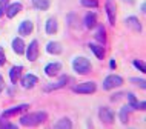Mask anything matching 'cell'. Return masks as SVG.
Instances as JSON below:
<instances>
[{"mask_svg":"<svg viewBox=\"0 0 146 129\" xmlns=\"http://www.w3.org/2000/svg\"><path fill=\"white\" fill-rule=\"evenodd\" d=\"M46 120V112H34L29 115H23L20 118V124L23 126H38Z\"/></svg>","mask_w":146,"mask_h":129,"instance_id":"obj_1","label":"cell"},{"mask_svg":"<svg viewBox=\"0 0 146 129\" xmlns=\"http://www.w3.org/2000/svg\"><path fill=\"white\" fill-rule=\"evenodd\" d=\"M72 68H74L76 72L85 75V74L91 72V62L88 60V58H85V57H76L72 60Z\"/></svg>","mask_w":146,"mask_h":129,"instance_id":"obj_2","label":"cell"},{"mask_svg":"<svg viewBox=\"0 0 146 129\" xmlns=\"http://www.w3.org/2000/svg\"><path fill=\"white\" fill-rule=\"evenodd\" d=\"M123 85V79L118 75H108L103 81V88L106 91H109V89H114V88H118V86Z\"/></svg>","mask_w":146,"mask_h":129,"instance_id":"obj_3","label":"cell"},{"mask_svg":"<svg viewBox=\"0 0 146 129\" xmlns=\"http://www.w3.org/2000/svg\"><path fill=\"white\" fill-rule=\"evenodd\" d=\"M74 92H77V94H92V92H96V83H92V81L80 83V85L74 86Z\"/></svg>","mask_w":146,"mask_h":129,"instance_id":"obj_4","label":"cell"},{"mask_svg":"<svg viewBox=\"0 0 146 129\" xmlns=\"http://www.w3.org/2000/svg\"><path fill=\"white\" fill-rule=\"evenodd\" d=\"M37 57H38V43L37 40H33L29 43V46L26 48V58L29 62H34L37 60Z\"/></svg>","mask_w":146,"mask_h":129,"instance_id":"obj_5","label":"cell"},{"mask_svg":"<svg viewBox=\"0 0 146 129\" xmlns=\"http://www.w3.org/2000/svg\"><path fill=\"white\" fill-rule=\"evenodd\" d=\"M105 8H106V14H108V20L111 25L115 23V2L114 0H106L105 3Z\"/></svg>","mask_w":146,"mask_h":129,"instance_id":"obj_6","label":"cell"},{"mask_svg":"<svg viewBox=\"0 0 146 129\" xmlns=\"http://www.w3.org/2000/svg\"><path fill=\"white\" fill-rule=\"evenodd\" d=\"M98 115H100V120L106 124L114 122V112L109 108H100L98 109Z\"/></svg>","mask_w":146,"mask_h":129,"instance_id":"obj_7","label":"cell"},{"mask_svg":"<svg viewBox=\"0 0 146 129\" xmlns=\"http://www.w3.org/2000/svg\"><path fill=\"white\" fill-rule=\"evenodd\" d=\"M66 83H68V77L66 75H63V77H60L56 83H49V85H46L45 86V92H49V91H54V89H60V88H63Z\"/></svg>","mask_w":146,"mask_h":129,"instance_id":"obj_8","label":"cell"},{"mask_svg":"<svg viewBox=\"0 0 146 129\" xmlns=\"http://www.w3.org/2000/svg\"><path fill=\"white\" fill-rule=\"evenodd\" d=\"M37 81H38V79L35 75H33V74H26V75L22 79V86L25 89H31V88H34V86L37 85Z\"/></svg>","mask_w":146,"mask_h":129,"instance_id":"obj_9","label":"cell"},{"mask_svg":"<svg viewBox=\"0 0 146 129\" xmlns=\"http://www.w3.org/2000/svg\"><path fill=\"white\" fill-rule=\"evenodd\" d=\"M60 69H62V63H58V62H54V63L46 65L45 74H46V75H49V77H54V75H57V74L60 72Z\"/></svg>","mask_w":146,"mask_h":129,"instance_id":"obj_10","label":"cell"},{"mask_svg":"<svg viewBox=\"0 0 146 129\" xmlns=\"http://www.w3.org/2000/svg\"><path fill=\"white\" fill-rule=\"evenodd\" d=\"M33 22L31 20H25L20 23V26H19V34L20 36H29L31 32H33Z\"/></svg>","mask_w":146,"mask_h":129,"instance_id":"obj_11","label":"cell"},{"mask_svg":"<svg viewBox=\"0 0 146 129\" xmlns=\"http://www.w3.org/2000/svg\"><path fill=\"white\" fill-rule=\"evenodd\" d=\"M22 11V3H19V2H15V3H13V5H8V8H6V15L9 19H13V17H15L19 13Z\"/></svg>","mask_w":146,"mask_h":129,"instance_id":"obj_12","label":"cell"},{"mask_svg":"<svg viewBox=\"0 0 146 129\" xmlns=\"http://www.w3.org/2000/svg\"><path fill=\"white\" fill-rule=\"evenodd\" d=\"M29 105H20V106H15V108H11V109H6L3 112V117H11V115H15V114H20V112L26 111Z\"/></svg>","mask_w":146,"mask_h":129,"instance_id":"obj_13","label":"cell"},{"mask_svg":"<svg viewBox=\"0 0 146 129\" xmlns=\"http://www.w3.org/2000/svg\"><path fill=\"white\" fill-rule=\"evenodd\" d=\"M22 71H23L22 66H13V68H11V71H9V79H11V81H13V83H15V81L20 79Z\"/></svg>","mask_w":146,"mask_h":129,"instance_id":"obj_14","label":"cell"},{"mask_svg":"<svg viewBox=\"0 0 146 129\" xmlns=\"http://www.w3.org/2000/svg\"><path fill=\"white\" fill-rule=\"evenodd\" d=\"M126 23V26H129L132 31H140L141 29V25H140V22L137 20V17H128L125 20Z\"/></svg>","mask_w":146,"mask_h":129,"instance_id":"obj_15","label":"cell"},{"mask_svg":"<svg viewBox=\"0 0 146 129\" xmlns=\"http://www.w3.org/2000/svg\"><path fill=\"white\" fill-rule=\"evenodd\" d=\"M96 23H97V15L94 14V13H89V14L85 15V26L88 29L94 28V26H96Z\"/></svg>","mask_w":146,"mask_h":129,"instance_id":"obj_16","label":"cell"},{"mask_svg":"<svg viewBox=\"0 0 146 129\" xmlns=\"http://www.w3.org/2000/svg\"><path fill=\"white\" fill-rule=\"evenodd\" d=\"M46 51L49 54H60L62 52V45L58 42H49L46 45Z\"/></svg>","mask_w":146,"mask_h":129,"instance_id":"obj_17","label":"cell"},{"mask_svg":"<svg viewBox=\"0 0 146 129\" xmlns=\"http://www.w3.org/2000/svg\"><path fill=\"white\" fill-rule=\"evenodd\" d=\"M13 49L17 54H23V52H25V43H23V40L20 37H17V38H14V40H13Z\"/></svg>","mask_w":146,"mask_h":129,"instance_id":"obj_18","label":"cell"},{"mask_svg":"<svg viewBox=\"0 0 146 129\" xmlns=\"http://www.w3.org/2000/svg\"><path fill=\"white\" fill-rule=\"evenodd\" d=\"M46 32L48 34H56L57 32V20L54 17L48 19V22H46Z\"/></svg>","mask_w":146,"mask_h":129,"instance_id":"obj_19","label":"cell"},{"mask_svg":"<svg viewBox=\"0 0 146 129\" xmlns=\"http://www.w3.org/2000/svg\"><path fill=\"white\" fill-rule=\"evenodd\" d=\"M89 48H91V51L94 52V56H96L97 58H103L105 57V49L102 48V46H98V45H94V43H91L89 45Z\"/></svg>","mask_w":146,"mask_h":129,"instance_id":"obj_20","label":"cell"},{"mask_svg":"<svg viewBox=\"0 0 146 129\" xmlns=\"http://www.w3.org/2000/svg\"><path fill=\"white\" fill-rule=\"evenodd\" d=\"M33 5L40 11H46L49 8V0H33Z\"/></svg>","mask_w":146,"mask_h":129,"instance_id":"obj_21","label":"cell"},{"mask_svg":"<svg viewBox=\"0 0 146 129\" xmlns=\"http://www.w3.org/2000/svg\"><path fill=\"white\" fill-rule=\"evenodd\" d=\"M72 128V123L69 122V118H60L56 123V129H71Z\"/></svg>","mask_w":146,"mask_h":129,"instance_id":"obj_22","label":"cell"},{"mask_svg":"<svg viewBox=\"0 0 146 129\" xmlns=\"http://www.w3.org/2000/svg\"><path fill=\"white\" fill-rule=\"evenodd\" d=\"M129 111H132V108L129 106V105H128V106H125V108H121V109H120V120H121L123 123L128 122V114H129Z\"/></svg>","mask_w":146,"mask_h":129,"instance_id":"obj_23","label":"cell"},{"mask_svg":"<svg viewBox=\"0 0 146 129\" xmlns=\"http://www.w3.org/2000/svg\"><path fill=\"white\" fill-rule=\"evenodd\" d=\"M96 38H97V40L98 42H100V43H105V40H106V37H105V28H103V26H98V28H97V32H96Z\"/></svg>","mask_w":146,"mask_h":129,"instance_id":"obj_24","label":"cell"},{"mask_svg":"<svg viewBox=\"0 0 146 129\" xmlns=\"http://www.w3.org/2000/svg\"><path fill=\"white\" fill-rule=\"evenodd\" d=\"M128 100H129V106L132 109H140V103L137 101L135 97H134V94H128Z\"/></svg>","mask_w":146,"mask_h":129,"instance_id":"obj_25","label":"cell"},{"mask_svg":"<svg viewBox=\"0 0 146 129\" xmlns=\"http://www.w3.org/2000/svg\"><path fill=\"white\" fill-rule=\"evenodd\" d=\"M80 2H82V5H83V6H88V8H96L98 5L97 0H80Z\"/></svg>","mask_w":146,"mask_h":129,"instance_id":"obj_26","label":"cell"},{"mask_svg":"<svg viewBox=\"0 0 146 129\" xmlns=\"http://www.w3.org/2000/svg\"><path fill=\"white\" fill-rule=\"evenodd\" d=\"M132 65L135 66V68L139 69V71H141V72H146V68H145V65L141 63L140 60H134V62H132Z\"/></svg>","mask_w":146,"mask_h":129,"instance_id":"obj_27","label":"cell"},{"mask_svg":"<svg viewBox=\"0 0 146 129\" xmlns=\"http://www.w3.org/2000/svg\"><path fill=\"white\" fill-rule=\"evenodd\" d=\"M8 5H9V0H0V15L6 11Z\"/></svg>","mask_w":146,"mask_h":129,"instance_id":"obj_28","label":"cell"},{"mask_svg":"<svg viewBox=\"0 0 146 129\" xmlns=\"http://www.w3.org/2000/svg\"><path fill=\"white\" fill-rule=\"evenodd\" d=\"M0 128H8V129H15V124H11V123H6V122H0Z\"/></svg>","mask_w":146,"mask_h":129,"instance_id":"obj_29","label":"cell"},{"mask_svg":"<svg viewBox=\"0 0 146 129\" xmlns=\"http://www.w3.org/2000/svg\"><path fill=\"white\" fill-rule=\"evenodd\" d=\"M5 63H6L5 51H3V48H0V65H5Z\"/></svg>","mask_w":146,"mask_h":129,"instance_id":"obj_30","label":"cell"},{"mask_svg":"<svg viewBox=\"0 0 146 129\" xmlns=\"http://www.w3.org/2000/svg\"><path fill=\"white\" fill-rule=\"evenodd\" d=\"M131 81H132V83H139V86H140V88H145V80L143 79H131Z\"/></svg>","mask_w":146,"mask_h":129,"instance_id":"obj_31","label":"cell"},{"mask_svg":"<svg viewBox=\"0 0 146 129\" xmlns=\"http://www.w3.org/2000/svg\"><path fill=\"white\" fill-rule=\"evenodd\" d=\"M3 86H5V83H3V77L0 75V92H2V89H3Z\"/></svg>","mask_w":146,"mask_h":129,"instance_id":"obj_32","label":"cell"},{"mask_svg":"<svg viewBox=\"0 0 146 129\" xmlns=\"http://www.w3.org/2000/svg\"><path fill=\"white\" fill-rule=\"evenodd\" d=\"M109 66H111L112 69L115 68V60H111V62H109Z\"/></svg>","mask_w":146,"mask_h":129,"instance_id":"obj_33","label":"cell"}]
</instances>
